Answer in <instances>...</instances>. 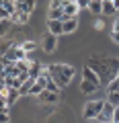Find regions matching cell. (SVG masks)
Masks as SVG:
<instances>
[{
    "instance_id": "1",
    "label": "cell",
    "mask_w": 119,
    "mask_h": 123,
    "mask_svg": "<svg viewBox=\"0 0 119 123\" xmlns=\"http://www.w3.org/2000/svg\"><path fill=\"white\" fill-rule=\"evenodd\" d=\"M90 70H94L101 78V84L109 86L115 78L119 76V57H107V55H93L84 64Z\"/></svg>"
},
{
    "instance_id": "15",
    "label": "cell",
    "mask_w": 119,
    "mask_h": 123,
    "mask_svg": "<svg viewBox=\"0 0 119 123\" xmlns=\"http://www.w3.org/2000/svg\"><path fill=\"white\" fill-rule=\"evenodd\" d=\"M88 10L94 12V14L103 12V0H90V2H88Z\"/></svg>"
},
{
    "instance_id": "26",
    "label": "cell",
    "mask_w": 119,
    "mask_h": 123,
    "mask_svg": "<svg viewBox=\"0 0 119 123\" xmlns=\"http://www.w3.org/2000/svg\"><path fill=\"white\" fill-rule=\"evenodd\" d=\"M0 21H10V14L4 10V6H2V2H0Z\"/></svg>"
},
{
    "instance_id": "5",
    "label": "cell",
    "mask_w": 119,
    "mask_h": 123,
    "mask_svg": "<svg viewBox=\"0 0 119 123\" xmlns=\"http://www.w3.org/2000/svg\"><path fill=\"white\" fill-rule=\"evenodd\" d=\"M4 57L10 62V64H17V62H25V60H27V53L23 51L21 45H13V47H10V51L6 53Z\"/></svg>"
},
{
    "instance_id": "13",
    "label": "cell",
    "mask_w": 119,
    "mask_h": 123,
    "mask_svg": "<svg viewBox=\"0 0 119 123\" xmlns=\"http://www.w3.org/2000/svg\"><path fill=\"white\" fill-rule=\"evenodd\" d=\"M80 90H82L84 94H93V92L99 90V86H94V84L88 82V80H82V82H80Z\"/></svg>"
},
{
    "instance_id": "11",
    "label": "cell",
    "mask_w": 119,
    "mask_h": 123,
    "mask_svg": "<svg viewBox=\"0 0 119 123\" xmlns=\"http://www.w3.org/2000/svg\"><path fill=\"white\" fill-rule=\"evenodd\" d=\"M43 68H41V64L39 62H31V68H29V78H33V80H37V78H41L43 76Z\"/></svg>"
},
{
    "instance_id": "20",
    "label": "cell",
    "mask_w": 119,
    "mask_h": 123,
    "mask_svg": "<svg viewBox=\"0 0 119 123\" xmlns=\"http://www.w3.org/2000/svg\"><path fill=\"white\" fill-rule=\"evenodd\" d=\"M13 45H17V43H13L10 39H6V41H0V55H6V53L10 51V47Z\"/></svg>"
},
{
    "instance_id": "23",
    "label": "cell",
    "mask_w": 119,
    "mask_h": 123,
    "mask_svg": "<svg viewBox=\"0 0 119 123\" xmlns=\"http://www.w3.org/2000/svg\"><path fill=\"white\" fill-rule=\"evenodd\" d=\"M10 29V21H0V39L6 35V31Z\"/></svg>"
},
{
    "instance_id": "2",
    "label": "cell",
    "mask_w": 119,
    "mask_h": 123,
    "mask_svg": "<svg viewBox=\"0 0 119 123\" xmlns=\"http://www.w3.org/2000/svg\"><path fill=\"white\" fill-rule=\"evenodd\" d=\"M45 70H47V76H49V78H51L60 88H64L68 82H70V78L64 74V64H51V66H47Z\"/></svg>"
},
{
    "instance_id": "30",
    "label": "cell",
    "mask_w": 119,
    "mask_h": 123,
    "mask_svg": "<svg viewBox=\"0 0 119 123\" xmlns=\"http://www.w3.org/2000/svg\"><path fill=\"white\" fill-rule=\"evenodd\" d=\"M113 123H119V107H115V113H113Z\"/></svg>"
},
{
    "instance_id": "17",
    "label": "cell",
    "mask_w": 119,
    "mask_h": 123,
    "mask_svg": "<svg viewBox=\"0 0 119 123\" xmlns=\"http://www.w3.org/2000/svg\"><path fill=\"white\" fill-rule=\"evenodd\" d=\"M49 21H64V8H49Z\"/></svg>"
},
{
    "instance_id": "25",
    "label": "cell",
    "mask_w": 119,
    "mask_h": 123,
    "mask_svg": "<svg viewBox=\"0 0 119 123\" xmlns=\"http://www.w3.org/2000/svg\"><path fill=\"white\" fill-rule=\"evenodd\" d=\"M107 103H111L113 107H119V92H111L109 94V101Z\"/></svg>"
},
{
    "instance_id": "24",
    "label": "cell",
    "mask_w": 119,
    "mask_h": 123,
    "mask_svg": "<svg viewBox=\"0 0 119 123\" xmlns=\"http://www.w3.org/2000/svg\"><path fill=\"white\" fill-rule=\"evenodd\" d=\"M107 92H109V94H111V92H119V76L109 84V86H107Z\"/></svg>"
},
{
    "instance_id": "10",
    "label": "cell",
    "mask_w": 119,
    "mask_h": 123,
    "mask_svg": "<svg viewBox=\"0 0 119 123\" xmlns=\"http://www.w3.org/2000/svg\"><path fill=\"white\" fill-rule=\"evenodd\" d=\"M47 33H51V35H62L64 33V23L62 21H47Z\"/></svg>"
},
{
    "instance_id": "33",
    "label": "cell",
    "mask_w": 119,
    "mask_h": 123,
    "mask_svg": "<svg viewBox=\"0 0 119 123\" xmlns=\"http://www.w3.org/2000/svg\"><path fill=\"white\" fill-rule=\"evenodd\" d=\"M113 31H115V33H119V21H115V25H113Z\"/></svg>"
},
{
    "instance_id": "19",
    "label": "cell",
    "mask_w": 119,
    "mask_h": 123,
    "mask_svg": "<svg viewBox=\"0 0 119 123\" xmlns=\"http://www.w3.org/2000/svg\"><path fill=\"white\" fill-rule=\"evenodd\" d=\"M115 6H113V0H103V14H115Z\"/></svg>"
},
{
    "instance_id": "32",
    "label": "cell",
    "mask_w": 119,
    "mask_h": 123,
    "mask_svg": "<svg viewBox=\"0 0 119 123\" xmlns=\"http://www.w3.org/2000/svg\"><path fill=\"white\" fill-rule=\"evenodd\" d=\"M111 37H113L115 43H119V33H115V31H113V35H111Z\"/></svg>"
},
{
    "instance_id": "27",
    "label": "cell",
    "mask_w": 119,
    "mask_h": 123,
    "mask_svg": "<svg viewBox=\"0 0 119 123\" xmlns=\"http://www.w3.org/2000/svg\"><path fill=\"white\" fill-rule=\"evenodd\" d=\"M49 8H64V0H53L49 4Z\"/></svg>"
},
{
    "instance_id": "8",
    "label": "cell",
    "mask_w": 119,
    "mask_h": 123,
    "mask_svg": "<svg viewBox=\"0 0 119 123\" xmlns=\"http://www.w3.org/2000/svg\"><path fill=\"white\" fill-rule=\"evenodd\" d=\"M76 12H78V4L64 0V18H76Z\"/></svg>"
},
{
    "instance_id": "16",
    "label": "cell",
    "mask_w": 119,
    "mask_h": 123,
    "mask_svg": "<svg viewBox=\"0 0 119 123\" xmlns=\"http://www.w3.org/2000/svg\"><path fill=\"white\" fill-rule=\"evenodd\" d=\"M19 97H21V92H19L17 88H8V90H6V101H8V105H14Z\"/></svg>"
},
{
    "instance_id": "29",
    "label": "cell",
    "mask_w": 119,
    "mask_h": 123,
    "mask_svg": "<svg viewBox=\"0 0 119 123\" xmlns=\"http://www.w3.org/2000/svg\"><path fill=\"white\" fill-rule=\"evenodd\" d=\"M10 119H8V111L6 113H0V123H8Z\"/></svg>"
},
{
    "instance_id": "4",
    "label": "cell",
    "mask_w": 119,
    "mask_h": 123,
    "mask_svg": "<svg viewBox=\"0 0 119 123\" xmlns=\"http://www.w3.org/2000/svg\"><path fill=\"white\" fill-rule=\"evenodd\" d=\"M113 113H115V107L111 103H105L103 111L94 117V123H113Z\"/></svg>"
},
{
    "instance_id": "36",
    "label": "cell",
    "mask_w": 119,
    "mask_h": 123,
    "mask_svg": "<svg viewBox=\"0 0 119 123\" xmlns=\"http://www.w3.org/2000/svg\"><path fill=\"white\" fill-rule=\"evenodd\" d=\"M0 97H2V92H0Z\"/></svg>"
},
{
    "instance_id": "6",
    "label": "cell",
    "mask_w": 119,
    "mask_h": 123,
    "mask_svg": "<svg viewBox=\"0 0 119 123\" xmlns=\"http://www.w3.org/2000/svg\"><path fill=\"white\" fill-rule=\"evenodd\" d=\"M82 80H88V82H93L94 86L101 88V78H99V74L94 70H90L88 66H84V70H82Z\"/></svg>"
},
{
    "instance_id": "28",
    "label": "cell",
    "mask_w": 119,
    "mask_h": 123,
    "mask_svg": "<svg viewBox=\"0 0 119 123\" xmlns=\"http://www.w3.org/2000/svg\"><path fill=\"white\" fill-rule=\"evenodd\" d=\"M13 82H14V78H10V76H4V86H6V88H13Z\"/></svg>"
},
{
    "instance_id": "3",
    "label": "cell",
    "mask_w": 119,
    "mask_h": 123,
    "mask_svg": "<svg viewBox=\"0 0 119 123\" xmlns=\"http://www.w3.org/2000/svg\"><path fill=\"white\" fill-rule=\"evenodd\" d=\"M107 101H90L86 107H84V119H94L99 113L103 111Z\"/></svg>"
},
{
    "instance_id": "12",
    "label": "cell",
    "mask_w": 119,
    "mask_h": 123,
    "mask_svg": "<svg viewBox=\"0 0 119 123\" xmlns=\"http://www.w3.org/2000/svg\"><path fill=\"white\" fill-rule=\"evenodd\" d=\"M39 98L43 103H57L60 101V94H57V92H49V90H43L39 94Z\"/></svg>"
},
{
    "instance_id": "35",
    "label": "cell",
    "mask_w": 119,
    "mask_h": 123,
    "mask_svg": "<svg viewBox=\"0 0 119 123\" xmlns=\"http://www.w3.org/2000/svg\"><path fill=\"white\" fill-rule=\"evenodd\" d=\"M113 6H115L117 10H119V0H113Z\"/></svg>"
},
{
    "instance_id": "34",
    "label": "cell",
    "mask_w": 119,
    "mask_h": 123,
    "mask_svg": "<svg viewBox=\"0 0 119 123\" xmlns=\"http://www.w3.org/2000/svg\"><path fill=\"white\" fill-rule=\"evenodd\" d=\"M4 70H6V68L2 66V64H0V76H4Z\"/></svg>"
},
{
    "instance_id": "18",
    "label": "cell",
    "mask_w": 119,
    "mask_h": 123,
    "mask_svg": "<svg viewBox=\"0 0 119 123\" xmlns=\"http://www.w3.org/2000/svg\"><path fill=\"white\" fill-rule=\"evenodd\" d=\"M29 21V14L27 12H14L13 17H10V23H19V25H23V23Z\"/></svg>"
},
{
    "instance_id": "21",
    "label": "cell",
    "mask_w": 119,
    "mask_h": 123,
    "mask_svg": "<svg viewBox=\"0 0 119 123\" xmlns=\"http://www.w3.org/2000/svg\"><path fill=\"white\" fill-rule=\"evenodd\" d=\"M21 47H23L25 53H29V51H35V49H37V43H35V41H25Z\"/></svg>"
},
{
    "instance_id": "9",
    "label": "cell",
    "mask_w": 119,
    "mask_h": 123,
    "mask_svg": "<svg viewBox=\"0 0 119 123\" xmlns=\"http://www.w3.org/2000/svg\"><path fill=\"white\" fill-rule=\"evenodd\" d=\"M33 10H35V2H33V0H19V2H17V12L31 14Z\"/></svg>"
},
{
    "instance_id": "7",
    "label": "cell",
    "mask_w": 119,
    "mask_h": 123,
    "mask_svg": "<svg viewBox=\"0 0 119 123\" xmlns=\"http://www.w3.org/2000/svg\"><path fill=\"white\" fill-rule=\"evenodd\" d=\"M56 43H57L56 35H51V33H45V35H43V43H41V47H43V51L51 53L53 49H56Z\"/></svg>"
},
{
    "instance_id": "31",
    "label": "cell",
    "mask_w": 119,
    "mask_h": 123,
    "mask_svg": "<svg viewBox=\"0 0 119 123\" xmlns=\"http://www.w3.org/2000/svg\"><path fill=\"white\" fill-rule=\"evenodd\" d=\"M76 4H78V8H80V6H88V2H86V0H78Z\"/></svg>"
},
{
    "instance_id": "22",
    "label": "cell",
    "mask_w": 119,
    "mask_h": 123,
    "mask_svg": "<svg viewBox=\"0 0 119 123\" xmlns=\"http://www.w3.org/2000/svg\"><path fill=\"white\" fill-rule=\"evenodd\" d=\"M45 90H49V92H60V86H57V84L53 82L51 78H47V84H45Z\"/></svg>"
},
{
    "instance_id": "14",
    "label": "cell",
    "mask_w": 119,
    "mask_h": 123,
    "mask_svg": "<svg viewBox=\"0 0 119 123\" xmlns=\"http://www.w3.org/2000/svg\"><path fill=\"white\" fill-rule=\"evenodd\" d=\"M64 33H72V31H76V27H78V21L76 18H64Z\"/></svg>"
}]
</instances>
